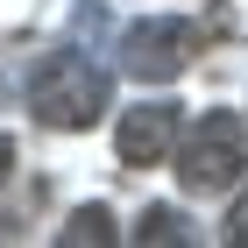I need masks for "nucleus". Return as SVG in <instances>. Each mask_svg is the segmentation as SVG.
<instances>
[{
	"label": "nucleus",
	"mask_w": 248,
	"mask_h": 248,
	"mask_svg": "<svg viewBox=\"0 0 248 248\" xmlns=\"http://www.w3.org/2000/svg\"><path fill=\"white\" fill-rule=\"evenodd\" d=\"M227 241H234V248H248V191L234 199V213H227Z\"/></svg>",
	"instance_id": "nucleus-7"
},
{
	"label": "nucleus",
	"mask_w": 248,
	"mask_h": 248,
	"mask_svg": "<svg viewBox=\"0 0 248 248\" xmlns=\"http://www.w3.org/2000/svg\"><path fill=\"white\" fill-rule=\"evenodd\" d=\"M107 99H114V78L99 71L93 57H78V50H50V57L29 71V114L43 128H93L107 114Z\"/></svg>",
	"instance_id": "nucleus-1"
},
{
	"label": "nucleus",
	"mask_w": 248,
	"mask_h": 248,
	"mask_svg": "<svg viewBox=\"0 0 248 248\" xmlns=\"http://www.w3.org/2000/svg\"><path fill=\"white\" fill-rule=\"evenodd\" d=\"M57 241H64V248H85V241L107 248V241H114V213H107V206H78V213H71V227H64Z\"/></svg>",
	"instance_id": "nucleus-6"
},
{
	"label": "nucleus",
	"mask_w": 248,
	"mask_h": 248,
	"mask_svg": "<svg viewBox=\"0 0 248 248\" xmlns=\"http://www.w3.org/2000/svg\"><path fill=\"white\" fill-rule=\"evenodd\" d=\"M191 57H199V21H185V15H142L121 29V71L142 78V85L185 78Z\"/></svg>",
	"instance_id": "nucleus-3"
},
{
	"label": "nucleus",
	"mask_w": 248,
	"mask_h": 248,
	"mask_svg": "<svg viewBox=\"0 0 248 248\" xmlns=\"http://www.w3.org/2000/svg\"><path fill=\"white\" fill-rule=\"evenodd\" d=\"M114 149H121V163H135V170L163 163V156L177 149V107H170V99H142V107H128L121 128H114Z\"/></svg>",
	"instance_id": "nucleus-4"
},
{
	"label": "nucleus",
	"mask_w": 248,
	"mask_h": 248,
	"mask_svg": "<svg viewBox=\"0 0 248 248\" xmlns=\"http://www.w3.org/2000/svg\"><path fill=\"white\" fill-rule=\"evenodd\" d=\"M135 241H142V248H149V241L177 248V241H191V227H185V213H177V206H149L142 220H135Z\"/></svg>",
	"instance_id": "nucleus-5"
},
{
	"label": "nucleus",
	"mask_w": 248,
	"mask_h": 248,
	"mask_svg": "<svg viewBox=\"0 0 248 248\" xmlns=\"http://www.w3.org/2000/svg\"><path fill=\"white\" fill-rule=\"evenodd\" d=\"M248 170V128L234 114H199V128L177 142V185L185 191H234Z\"/></svg>",
	"instance_id": "nucleus-2"
},
{
	"label": "nucleus",
	"mask_w": 248,
	"mask_h": 248,
	"mask_svg": "<svg viewBox=\"0 0 248 248\" xmlns=\"http://www.w3.org/2000/svg\"><path fill=\"white\" fill-rule=\"evenodd\" d=\"M7 170H15V142L0 135V185H7Z\"/></svg>",
	"instance_id": "nucleus-8"
}]
</instances>
